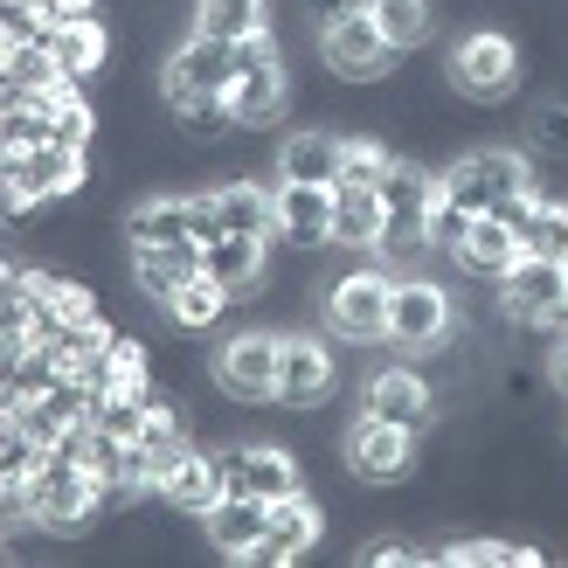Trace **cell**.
<instances>
[{
    "label": "cell",
    "instance_id": "cell-29",
    "mask_svg": "<svg viewBox=\"0 0 568 568\" xmlns=\"http://www.w3.org/2000/svg\"><path fill=\"white\" fill-rule=\"evenodd\" d=\"M187 28L194 36H215V42H243L257 28H271V0H194Z\"/></svg>",
    "mask_w": 568,
    "mask_h": 568
},
{
    "label": "cell",
    "instance_id": "cell-36",
    "mask_svg": "<svg viewBox=\"0 0 568 568\" xmlns=\"http://www.w3.org/2000/svg\"><path fill=\"white\" fill-rule=\"evenodd\" d=\"M471 236V209H458V202H450V194H437V202H430V257H458V243Z\"/></svg>",
    "mask_w": 568,
    "mask_h": 568
},
{
    "label": "cell",
    "instance_id": "cell-39",
    "mask_svg": "<svg viewBox=\"0 0 568 568\" xmlns=\"http://www.w3.org/2000/svg\"><path fill=\"white\" fill-rule=\"evenodd\" d=\"M347 8H361V0H305V14H312V28H326V21H339Z\"/></svg>",
    "mask_w": 568,
    "mask_h": 568
},
{
    "label": "cell",
    "instance_id": "cell-30",
    "mask_svg": "<svg viewBox=\"0 0 568 568\" xmlns=\"http://www.w3.org/2000/svg\"><path fill=\"white\" fill-rule=\"evenodd\" d=\"M520 250H534V257H555L568 264V194H541L520 230Z\"/></svg>",
    "mask_w": 568,
    "mask_h": 568
},
{
    "label": "cell",
    "instance_id": "cell-6",
    "mask_svg": "<svg viewBox=\"0 0 568 568\" xmlns=\"http://www.w3.org/2000/svg\"><path fill=\"white\" fill-rule=\"evenodd\" d=\"M458 333V298L444 292L430 271H395V292H388V347L395 354H437L444 339Z\"/></svg>",
    "mask_w": 568,
    "mask_h": 568
},
{
    "label": "cell",
    "instance_id": "cell-24",
    "mask_svg": "<svg viewBox=\"0 0 568 568\" xmlns=\"http://www.w3.org/2000/svg\"><path fill=\"white\" fill-rule=\"evenodd\" d=\"M450 264H458L465 277H478V284H499L506 271L520 264V230L506 215H493V209L471 215V236L458 243V257H450Z\"/></svg>",
    "mask_w": 568,
    "mask_h": 568
},
{
    "label": "cell",
    "instance_id": "cell-35",
    "mask_svg": "<svg viewBox=\"0 0 568 568\" xmlns=\"http://www.w3.org/2000/svg\"><path fill=\"white\" fill-rule=\"evenodd\" d=\"M146 403H153V395H146ZM146 403H139V395H98V403H91V423H98L104 437H119V444H139Z\"/></svg>",
    "mask_w": 568,
    "mask_h": 568
},
{
    "label": "cell",
    "instance_id": "cell-10",
    "mask_svg": "<svg viewBox=\"0 0 568 568\" xmlns=\"http://www.w3.org/2000/svg\"><path fill=\"white\" fill-rule=\"evenodd\" d=\"M361 416H382V423H403V430L430 437L444 423V403H437V382L423 375L409 354H395L361 382Z\"/></svg>",
    "mask_w": 568,
    "mask_h": 568
},
{
    "label": "cell",
    "instance_id": "cell-22",
    "mask_svg": "<svg viewBox=\"0 0 568 568\" xmlns=\"http://www.w3.org/2000/svg\"><path fill=\"white\" fill-rule=\"evenodd\" d=\"M264 527H271V499H250V493H222L202 514V534L222 561H250V548L264 541Z\"/></svg>",
    "mask_w": 568,
    "mask_h": 568
},
{
    "label": "cell",
    "instance_id": "cell-25",
    "mask_svg": "<svg viewBox=\"0 0 568 568\" xmlns=\"http://www.w3.org/2000/svg\"><path fill=\"white\" fill-rule=\"evenodd\" d=\"M209 209H215V230H236V236H271V181L222 174V181H209Z\"/></svg>",
    "mask_w": 568,
    "mask_h": 568
},
{
    "label": "cell",
    "instance_id": "cell-21",
    "mask_svg": "<svg viewBox=\"0 0 568 568\" xmlns=\"http://www.w3.org/2000/svg\"><path fill=\"white\" fill-rule=\"evenodd\" d=\"M382 230H388L382 187H367V181H333V250H347V257H375Z\"/></svg>",
    "mask_w": 568,
    "mask_h": 568
},
{
    "label": "cell",
    "instance_id": "cell-37",
    "mask_svg": "<svg viewBox=\"0 0 568 568\" xmlns=\"http://www.w3.org/2000/svg\"><path fill=\"white\" fill-rule=\"evenodd\" d=\"M354 561L361 568H388V561H430V548H423V541H403V534H382V541H367V548H354Z\"/></svg>",
    "mask_w": 568,
    "mask_h": 568
},
{
    "label": "cell",
    "instance_id": "cell-40",
    "mask_svg": "<svg viewBox=\"0 0 568 568\" xmlns=\"http://www.w3.org/2000/svg\"><path fill=\"white\" fill-rule=\"evenodd\" d=\"M14 271H21V264L8 257V250H0V298H8V292H14Z\"/></svg>",
    "mask_w": 568,
    "mask_h": 568
},
{
    "label": "cell",
    "instance_id": "cell-2",
    "mask_svg": "<svg viewBox=\"0 0 568 568\" xmlns=\"http://www.w3.org/2000/svg\"><path fill=\"white\" fill-rule=\"evenodd\" d=\"M388 292H395V271L388 264H339L320 284V326L347 347H388Z\"/></svg>",
    "mask_w": 568,
    "mask_h": 568
},
{
    "label": "cell",
    "instance_id": "cell-3",
    "mask_svg": "<svg viewBox=\"0 0 568 568\" xmlns=\"http://www.w3.org/2000/svg\"><path fill=\"white\" fill-rule=\"evenodd\" d=\"M21 493H28V527L49 534V541H70V534L98 527V514H111V493L77 458H63V450H49V458L28 471Z\"/></svg>",
    "mask_w": 568,
    "mask_h": 568
},
{
    "label": "cell",
    "instance_id": "cell-7",
    "mask_svg": "<svg viewBox=\"0 0 568 568\" xmlns=\"http://www.w3.org/2000/svg\"><path fill=\"white\" fill-rule=\"evenodd\" d=\"M312 49H320V70L333 83H347V91H382L395 77V63H403V55L382 42V28L367 21V8H347L339 21L312 28Z\"/></svg>",
    "mask_w": 568,
    "mask_h": 568
},
{
    "label": "cell",
    "instance_id": "cell-28",
    "mask_svg": "<svg viewBox=\"0 0 568 568\" xmlns=\"http://www.w3.org/2000/svg\"><path fill=\"white\" fill-rule=\"evenodd\" d=\"M230 312H236V298L222 292V284H215L209 271H194V277L181 284V292L160 305V320L174 326V333H215L222 320H230Z\"/></svg>",
    "mask_w": 568,
    "mask_h": 568
},
{
    "label": "cell",
    "instance_id": "cell-38",
    "mask_svg": "<svg viewBox=\"0 0 568 568\" xmlns=\"http://www.w3.org/2000/svg\"><path fill=\"white\" fill-rule=\"evenodd\" d=\"M541 375H548V388L568 403V326L561 333H548V354H541Z\"/></svg>",
    "mask_w": 568,
    "mask_h": 568
},
{
    "label": "cell",
    "instance_id": "cell-14",
    "mask_svg": "<svg viewBox=\"0 0 568 568\" xmlns=\"http://www.w3.org/2000/svg\"><path fill=\"white\" fill-rule=\"evenodd\" d=\"M222 98H230V111H236V132H277L284 119H292V104H298L292 55H284V63H264V70H243Z\"/></svg>",
    "mask_w": 568,
    "mask_h": 568
},
{
    "label": "cell",
    "instance_id": "cell-18",
    "mask_svg": "<svg viewBox=\"0 0 568 568\" xmlns=\"http://www.w3.org/2000/svg\"><path fill=\"white\" fill-rule=\"evenodd\" d=\"M49 55L70 83H98L119 55V36H111L104 14H77V21H49Z\"/></svg>",
    "mask_w": 568,
    "mask_h": 568
},
{
    "label": "cell",
    "instance_id": "cell-32",
    "mask_svg": "<svg viewBox=\"0 0 568 568\" xmlns=\"http://www.w3.org/2000/svg\"><path fill=\"white\" fill-rule=\"evenodd\" d=\"M527 153L534 160H568V91H548L527 111Z\"/></svg>",
    "mask_w": 568,
    "mask_h": 568
},
{
    "label": "cell",
    "instance_id": "cell-17",
    "mask_svg": "<svg viewBox=\"0 0 568 568\" xmlns=\"http://www.w3.org/2000/svg\"><path fill=\"white\" fill-rule=\"evenodd\" d=\"M125 250H153V243H202L194 236V194L181 187H146L139 202L119 215Z\"/></svg>",
    "mask_w": 568,
    "mask_h": 568
},
{
    "label": "cell",
    "instance_id": "cell-20",
    "mask_svg": "<svg viewBox=\"0 0 568 568\" xmlns=\"http://www.w3.org/2000/svg\"><path fill=\"white\" fill-rule=\"evenodd\" d=\"M153 499L166 506V514H181V520H202L209 506L222 499V465H215V444H194L181 465H166L160 471V486Z\"/></svg>",
    "mask_w": 568,
    "mask_h": 568
},
{
    "label": "cell",
    "instance_id": "cell-15",
    "mask_svg": "<svg viewBox=\"0 0 568 568\" xmlns=\"http://www.w3.org/2000/svg\"><path fill=\"white\" fill-rule=\"evenodd\" d=\"M271 236H236V230H222V236H209L202 243V271L230 292L236 305H250V298H264V284H271Z\"/></svg>",
    "mask_w": 568,
    "mask_h": 568
},
{
    "label": "cell",
    "instance_id": "cell-19",
    "mask_svg": "<svg viewBox=\"0 0 568 568\" xmlns=\"http://www.w3.org/2000/svg\"><path fill=\"white\" fill-rule=\"evenodd\" d=\"M339 125H292V132H277V146H271V181H320L333 187L339 181Z\"/></svg>",
    "mask_w": 568,
    "mask_h": 568
},
{
    "label": "cell",
    "instance_id": "cell-11",
    "mask_svg": "<svg viewBox=\"0 0 568 568\" xmlns=\"http://www.w3.org/2000/svg\"><path fill=\"white\" fill-rule=\"evenodd\" d=\"M215 465H222V493H250V499L305 493V458L292 444H215Z\"/></svg>",
    "mask_w": 568,
    "mask_h": 568
},
{
    "label": "cell",
    "instance_id": "cell-12",
    "mask_svg": "<svg viewBox=\"0 0 568 568\" xmlns=\"http://www.w3.org/2000/svg\"><path fill=\"white\" fill-rule=\"evenodd\" d=\"M271 243L277 250H333V187L320 181H271Z\"/></svg>",
    "mask_w": 568,
    "mask_h": 568
},
{
    "label": "cell",
    "instance_id": "cell-9",
    "mask_svg": "<svg viewBox=\"0 0 568 568\" xmlns=\"http://www.w3.org/2000/svg\"><path fill=\"white\" fill-rule=\"evenodd\" d=\"M339 388V361H333V333H298L284 326L277 333V409L312 416L326 409Z\"/></svg>",
    "mask_w": 568,
    "mask_h": 568
},
{
    "label": "cell",
    "instance_id": "cell-4",
    "mask_svg": "<svg viewBox=\"0 0 568 568\" xmlns=\"http://www.w3.org/2000/svg\"><path fill=\"white\" fill-rule=\"evenodd\" d=\"M339 471L354 478V486H409L423 471V437L403 430V423H382V416H354L347 430H339Z\"/></svg>",
    "mask_w": 568,
    "mask_h": 568
},
{
    "label": "cell",
    "instance_id": "cell-5",
    "mask_svg": "<svg viewBox=\"0 0 568 568\" xmlns=\"http://www.w3.org/2000/svg\"><path fill=\"white\" fill-rule=\"evenodd\" d=\"M209 388L236 409H271L277 403V326L222 333L209 354Z\"/></svg>",
    "mask_w": 568,
    "mask_h": 568
},
{
    "label": "cell",
    "instance_id": "cell-26",
    "mask_svg": "<svg viewBox=\"0 0 568 568\" xmlns=\"http://www.w3.org/2000/svg\"><path fill=\"white\" fill-rule=\"evenodd\" d=\"M375 187H382L388 222H430V202H437V166H423L416 153L395 146V166H388Z\"/></svg>",
    "mask_w": 568,
    "mask_h": 568
},
{
    "label": "cell",
    "instance_id": "cell-42",
    "mask_svg": "<svg viewBox=\"0 0 568 568\" xmlns=\"http://www.w3.org/2000/svg\"><path fill=\"white\" fill-rule=\"evenodd\" d=\"M0 63H8V42H0Z\"/></svg>",
    "mask_w": 568,
    "mask_h": 568
},
{
    "label": "cell",
    "instance_id": "cell-1",
    "mask_svg": "<svg viewBox=\"0 0 568 568\" xmlns=\"http://www.w3.org/2000/svg\"><path fill=\"white\" fill-rule=\"evenodd\" d=\"M444 91H458L465 104H506L527 83V42L506 28H465L444 49Z\"/></svg>",
    "mask_w": 568,
    "mask_h": 568
},
{
    "label": "cell",
    "instance_id": "cell-27",
    "mask_svg": "<svg viewBox=\"0 0 568 568\" xmlns=\"http://www.w3.org/2000/svg\"><path fill=\"white\" fill-rule=\"evenodd\" d=\"M361 8L395 55H423L437 42V0H361Z\"/></svg>",
    "mask_w": 568,
    "mask_h": 568
},
{
    "label": "cell",
    "instance_id": "cell-16",
    "mask_svg": "<svg viewBox=\"0 0 568 568\" xmlns=\"http://www.w3.org/2000/svg\"><path fill=\"white\" fill-rule=\"evenodd\" d=\"M236 83V42H215V36H187L160 55V91H230Z\"/></svg>",
    "mask_w": 568,
    "mask_h": 568
},
{
    "label": "cell",
    "instance_id": "cell-8",
    "mask_svg": "<svg viewBox=\"0 0 568 568\" xmlns=\"http://www.w3.org/2000/svg\"><path fill=\"white\" fill-rule=\"evenodd\" d=\"M493 292H499L506 326H527V333H561L568 326V264H555V257L520 250V264L506 271Z\"/></svg>",
    "mask_w": 568,
    "mask_h": 568
},
{
    "label": "cell",
    "instance_id": "cell-33",
    "mask_svg": "<svg viewBox=\"0 0 568 568\" xmlns=\"http://www.w3.org/2000/svg\"><path fill=\"white\" fill-rule=\"evenodd\" d=\"M388 166H395V146L382 132H347V139H339V181H367V187H375Z\"/></svg>",
    "mask_w": 568,
    "mask_h": 568
},
{
    "label": "cell",
    "instance_id": "cell-13",
    "mask_svg": "<svg viewBox=\"0 0 568 568\" xmlns=\"http://www.w3.org/2000/svg\"><path fill=\"white\" fill-rule=\"evenodd\" d=\"M320 541H326V506L312 499V486H305L292 499H271V527H264V541L250 548L243 568H292V561H305Z\"/></svg>",
    "mask_w": 568,
    "mask_h": 568
},
{
    "label": "cell",
    "instance_id": "cell-34",
    "mask_svg": "<svg viewBox=\"0 0 568 568\" xmlns=\"http://www.w3.org/2000/svg\"><path fill=\"white\" fill-rule=\"evenodd\" d=\"M42 458H49V450L28 437V423L21 416H0V478H21V486H28V471H36Z\"/></svg>",
    "mask_w": 568,
    "mask_h": 568
},
{
    "label": "cell",
    "instance_id": "cell-31",
    "mask_svg": "<svg viewBox=\"0 0 568 568\" xmlns=\"http://www.w3.org/2000/svg\"><path fill=\"white\" fill-rule=\"evenodd\" d=\"M0 83H8L14 98H36L49 83H63V70H55L49 42H21V49H8V63H0Z\"/></svg>",
    "mask_w": 568,
    "mask_h": 568
},
{
    "label": "cell",
    "instance_id": "cell-41",
    "mask_svg": "<svg viewBox=\"0 0 568 568\" xmlns=\"http://www.w3.org/2000/svg\"><path fill=\"white\" fill-rule=\"evenodd\" d=\"M561 450H568V423H561Z\"/></svg>",
    "mask_w": 568,
    "mask_h": 568
},
{
    "label": "cell",
    "instance_id": "cell-23",
    "mask_svg": "<svg viewBox=\"0 0 568 568\" xmlns=\"http://www.w3.org/2000/svg\"><path fill=\"white\" fill-rule=\"evenodd\" d=\"M125 271H132V292L160 312V305L174 298L194 271H202V243H153V250H125Z\"/></svg>",
    "mask_w": 568,
    "mask_h": 568
}]
</instances>
